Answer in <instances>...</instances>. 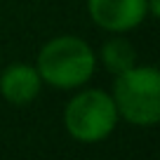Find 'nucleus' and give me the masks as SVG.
<instances>
[{
    "mask_svg": "<svg viewBox=\"0 0 160 160\" xmlns=\"http://www.w3.org/2000/svg\"><path fill=\"white\" fill-rule=\"evenodd\" d=\"M35 68L42 82L54 90H75L92 78L97 68V54L78 35H59L42 45Z\"/></svg>",
    "mask_w": 160,
    "mask_h": 160,
    "instance_id": "obj_1",
    "label": "nucleus"
},
{
    "mask_svg": "<svg viewBox=\"0 0 160 160\" xmlns=\"http://www.w3.org/2000/svg\"><path fill=\"white\" fill-rule=\"evenodd\" d=\"M113 101L130 125L153 127L160 120V73L155 66H132L115 75Z\"/></svg>",
    "mask_w": 160,
    "mask_h": 160,
    "instance_id": "obj_2",
    "label": "nucleus"
},
{
    "mask_svg": "<svg viewBox=\"0 0 160 160\" xmlns=\"http://www.w3.org/2000/svg\"><path fill=\"white\" fill-rule=\"evenodd\" d=\"M118 118L113 97L104 90L78 92L64 108L66 132L82 144H97L106 139L115 130Z\"/></svg>",
    "mask_w": 160,
    "mask_h": 160,
    "instance_id": "obj_3",
    "label": "nucleus"
},
{
    "mask_svg": "<svg viewBox=\"0 0 160 160\" xmlns=\"http://www.w3.org/2000/svg\"><path fill=\"white\" fill-rule=\"evenodd\" d=\"M87 12L108 33H127L148 17L146 0H87Z\"/></svg>",
    "mask_w": 160,
    "mask_h": 160,
    "instance_id": "obj_4",
    "label": "nucleus"
},
{
    "mask_svg": "<svg viewBox=\"0 0 160 160\" xmlns=\"http://www.w3.org/2000/svg\"><path fill=\"white\" fill-rule=\"evenodd\" d=\"M42 90V78L31 64H10L0 73V94L12 106H28Z\"/></svg>",
    "mask_w": 160,
    "mask_h": 160,
    "instance_id": "obj_5",
    "label": "nucleus"
},
{
    "mask_svg": "<svg viewBox=\"0 0 160 160\" xmlns=\"http://www.w3.org/2000/svg\"><path fill=\"white\" fill-rule=\"evenodd\" d=\"M99 57H101V61H104V66L113 75L122 73V71L132 68V66L137 64V52H134V47H132V42L125 40V38H113V40H108V42H104Z\"/></svg>",
    "mask_w": 160,
    "mask_h": 160,
    "instance_id": "obj_6",
    "label": "nucleus"
},
{
    "mask_svg": "<svg viewBox=\"0 0 160 160\" xmlns=\"http://www.w3.org/2000/svg\"><path fill=\"white\" fill-rule=\"evenodd\" d=\"M148 17H160V0H146Z\"/></svg>",
    "mask_w": 160,
    "mask_h": 160,
    "instance_id": "obj_7",
    "label": "nucleus"
}]
</instances>
